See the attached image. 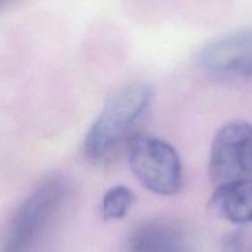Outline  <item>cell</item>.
Returning <instances> with one entry per match:
<instances>
[{"mask_svg":"<svg viewBox=\"0 0 252 252\" xmlns=\"http://www.w3.org/2000/svg\"><path fill=\"white\" fill-rule=\"evenodd\" d=\"M154 91L145 83H132L113 94L94 121L84 142L94 164H106L128 148L152 105Z\"/></svg>","mask_w":252,"mask_h":252,"instance_id":"1","label":"cell"},{"mask_svg":"<svg viewBox=\"0 0 252 252\" xmlns=\"http://www.w3.org/2000/svg\"><path fill=\"white\" fill-rule=\"evenodd\" d=\"M134 176L153 193L174 196L184 185V167L177 150L159 137L138 133L127 148Z\"/></svg>","mask_w":252,"mask_h":252,"instance_id":"2","label":"cell"},{"mask_svg":"<svg viewBox=\"0 0 252 252\" xmlns=\"http://www.w3.org/2000/svg\"><path fill=\"white\" fill-rule=\"evenodd\" d=\"M65 196L61 180L51 179L26 197L15 213L1 252H30L44 233Z\"/></svg>","mask_w":252,"mask_h":252,"instance_id":"3","label":"cell"},{"mask_svg":"<svg viewBox=\"0 0 252 252\" xmlns=\"http://www.w3.org/2000/svg\"><path fill=\"white\" fill-rule=\"evenodd\" d=\"M209 175L221 185L252 177V125L246 121L226 123L214 135L208 162Z\"/></svg>","mask_w":252,"mask_h":252,"instance_id":"4","label":"cell"},{"mask_svg":"<svg viewBox=\"0 0 252 252\" xmlns=\"http://www.w3.org/2000/svg\"><path fill=\"white\" fill-rule=\"evenodd\" d=\"M198 59L214 75L252 78V30H241L209 42L199 52Z\"/></svg>","mask_w":252,"mask_h":252,"instance_id":"5","label":"cell"},{"mask_svg":"<svg viewBox=\"0 0 252 252\" xmlns=\"http://www.w3.org/2000/svg\"><path fill=\"white\" fill-rule=\"evenodd\" d=\"M209 206L224 220L233 224L252 223V177L218 185Z\"/></svg>","mask_w":252,"mask_h":252,"instance_id":"6","label":"cell"},{"mask_svg":"<svg viewBox=\"0 0 252 252\" xmlns=\"http://www.w3.org/2000/svg\"><path fill=\"white\" fill-rule=\"evenodd\" d=\"M182 231L174 223L153 219L139 224L128 238V252H175L181 250Z\"/></svg>","mask_w":252,"mask_h":252,"instance_id":"7","label":"cell"},{"mask_svg":"<svg viewBox=\"0 0 252 252\" xmlns=\"http://www.w3.org/2000/svg\"><path fill=\"white\" fill-rule=\"evenodd\" d=\"M135 201L132 189L123 185L113 186L108 189L102 198L101 211L103 218L107 220H120L128 214Z\"/></svg>","mask_w":252,"mask_h":252,"instance_id":"8","label":"cell"},{"mask_svg":"<svg viewBox=\"0 0 252 252\" xmlns=\"http://www.w3.org/2000/svg\"><path fill=\"white\" fill-rule=\"evenodd\" d=\"M175 252H184L182 250H179V251H175Z\"/></svg>","mask_w":252,"mask_h":252,"instance_id":"9","label":"cell"},{"mask_svg":"<svg viewBox=\"0 0 252 252\" xmlns=\"http://www.w3.org/2000/svg\"><path fill=\"white\" fill-rule=\"evenodd\" d=\"M0 5H1V2H0Z\"/></svg>","mask_w":252,"mask_h":252,"instance_id":"10","label":"cell"}]
</instances>
